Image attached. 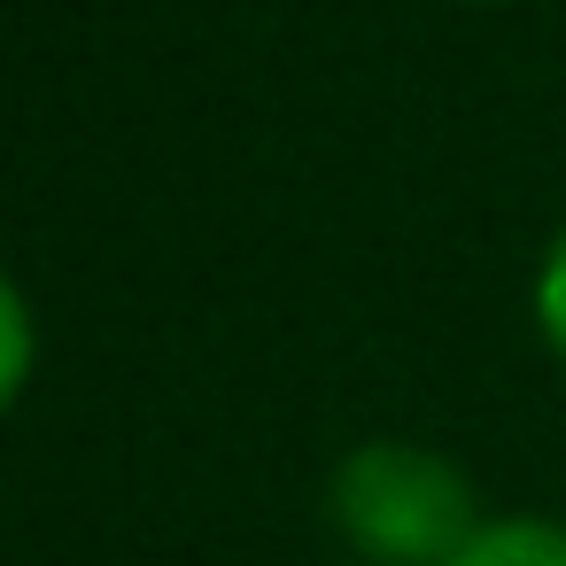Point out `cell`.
Segmentation results:
<instances>
[{"mask_svg": "<svg viewBox=\"0 0 566 566\" xmlns=\"http://www.w3.org/2000/svg\"><path fill=\"white\" fill-rule=\"evenodd\" d=\"M32 373H40V311L9 272H0V419L24 403Z\"/></svg>", "mask_w": 566, "mask_h": 566, "instance_id": "3957f363", "label": "cell"}, {"mask_svg": "<svg viewBox=\"0 0 566 566\" xmlns=\"http://www.w3.org/2000/svg\"><path fill=\"white\" fill-rule=\"evenodd\" d=\"M326 520L357 551V566H450L489 512L442 450L357 442L326 481Z\"/></svg>", "mask_w": 566, "mask_h": 566, "instance_id": "6da1fadb", "label": "cell"}, {"mask_svg": "<svg viewBox=\"0 0 566 566\" xmlns=\"http://www.w3.org/2000/svg\"><path fill=\"white\" fill-rule=\"evenodd\" d=\"M527 318H535V342L551 349V365L566 373V226L543 241L535 256V287H527Z\"/></svg>", "mask_w": 566, "mask_h": 566, "instance_id": "277c9868", "label": "cell"}, {"mask_svg": "<svg viewBox=\"0 0 566 566\" xmlns=\"http://www.w3.org/2000/svg\"><path fill=\"white\" fill-rule=\"evenodd\" d=\"M450 566H566V520L543 512H496L465 535Z\"/></svg>", "mask_w": 566, "mask_h": 566, "instance_id": "7a4b0ae2", "label": "cell"}, {"mask_svg": "<svg viewBox=\"0 0 566 566\" xmlns=\"http://www.w3.org/2000/svg\"><path fill=\"white\" fill-rule=\"evenodd\" d=\"M450 9H496V0H450Z\"/></svg>", "mask_w": 566, "mask_h": 566, "instance_id": "5b68a950", "label": "cell"}]
</instances>
